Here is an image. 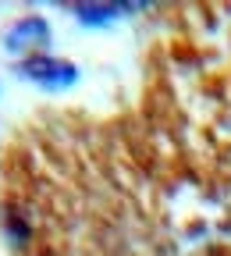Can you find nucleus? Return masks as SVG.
<instances>
[{
	"label": "nucleus",
	"instance_id": "1",
	"mask_svg": "<svg viewBox=\"0 0 231 256\" xmlns=\"http://www.w3.org/2000/svg\"><path fill=\"white\" fill-rule=\"evenodd\" d=\"M22 75L32 78V82H40V86H50V89H60V86L75 82V68H72V64H64L57 57H46V54L25 57L22 60Z\"/></svg>",
	"mask_w": 231,
	"mask_h": 256
},
{
	"label": "nucleus",
	"instance_id": "2",
	"mask_svg": "<svg viewBox=\"0 0 231 256\" xmlns=\"http://www.w3.org/2000/svg\"><path fill=\"white\" fill-rule=\"evenodd\" d=\"M36 40H46V22H40V18H25L8 32V46L11 50H22L28 43H36Z\"/></svg>",
	"mask_w": 231,
	"mask_h": 256
}]
</instances>
